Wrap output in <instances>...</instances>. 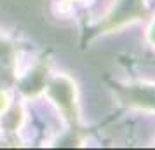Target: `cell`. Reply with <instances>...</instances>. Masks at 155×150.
Wrapping results in <instances>:
<instances>
[{"label":"cell","instance_id":"1","mask_svg":"<svg viewBox=\"0 0 155 150\" xmlns=\"http://www.w3.org/2000/svg\"><path fill=\"white\" fill-rule=\"evenodd\" d=\"M5 108H7V96L4 93H0V114H2Z\"/></svg>","mask_w":155,"mask_h":150}]
</instances>
